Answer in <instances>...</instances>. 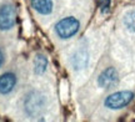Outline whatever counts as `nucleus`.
I'll use <instances>...</instances> for the list:
<instances>
[{
  "label": "nucleus",
  "mask_w": 135,
  "mask_h": 122,
  "mask_svg": "<svg viewBox=\"0 0 135 122\" xmlns=\"http://www.w3.org/2000/svg\"><path fill=\"white\" fill-rule=\"evenodd\" d=\"M79 28H80L79 20L73 16H68L61 19L55 25V33L60 39H69L79 31Z\"/></svg>",
  "instance_id": "obj_1"
},
{
  "label": "nucleus",
  "mask_w": 135,
  "mask_h": 122,
  "mask_svg": "<svg viewBox=\"0 0 135 122\" xmlns=\"http://www.w3.org/2000/svg\"><path fill=\"white\" fill-rule=\"evenodd\" d=\"M110 3H111V0H100V10L103 14H105V13L109 11Z\"/></svg>",
  "instance_id": "obj_10"
},
{
  "label": "nucleus",
  "mask_w": 135,
  "mask_h": 122,
  "mask_svg": "<svg viewBox=\"0 0 135 122\" xmlns=\"http://www.w3.org/2000/svg\"><path fill=\"white\" fill-rule=\"evenodd\" d=\"M134 93L131 91H119V92L111 93L105 98V106L111 110H120L128 106L133 101Z\"/></svg>",
  "instance_id": "obj_2"
},
{
  "label": "nucleus",
  "mask_w": 135,
  "mask_h": 122,
  "mask_svg": "<svg viewBox=\"0 0 135 122\" xmlns=\"http://www.w3.org/2000/svg\"><path fill=\"white\" fill-rule=\"evenodd\" d=\"M3 61H4V55H3L1 50H0V66L3 65Z\"/></svg>",
  "instance_id": "obj_11"
},
{
  "label": "nucleus",
  "mask_w": 135,
  "mask_h": 122,
  "mask_svg": "<svg viewBox=\"0 0 135 122\" xmlns=\"http://www.w3.org/2000/svg\"><path fill=\"white\" fill-rule=\"evenodd\" d=\"M124 25L128 30L135 33V10H130L124 15Z\"/></svg>",
  "instance_id": "obj_9"
},
{
  "label": "nucleus",
  "mask_w": 135,
  "mask_h": 122,
  "mask_svg": "<svg viewBox=\"0 0 135 122\" xmlns=\"http://www.w3.org/2000/svg\"><path fill=\"white\" fill-rule=\"evenodd\" d=\"M118 80H119L118 71H116L114 67H108L99 75L98 83H99L100 87L109 88V87H111V86H114V85L118 82Z\"/></svg>",
  "instance_id": "obj_4"
},
{
  "label": "nucleus",
  "mask_w": 135,
  "mask_h": 122,
  "mask_svg": "<svg viewBox=\"0 0 135 122\" xmlns=\"http://www.w3.org/2000/svg\"><path fill=\"white\" fill-rule=\"evenodd\" d=\"M16 85V76L11 72H6L0 76V93L6 95L14 90Z\"/></svg>",
  "instance_id": "obj_5"
},
{
  "label": "nucleus",
  "mask_w": 135,
  "mask_h": 122,
  "mask_svg": "<svg viewBox=\"0 0 135 122\" xmlns=\"http://www.w3.org/2000/svg\"><path fill=\"white\" fill-rule=\"evenodd\" d=\"M34 65H35V73L41 75V73L45 72V70L48 67V60H46V57H45L44 55L38 54L35 56Z\"/></svg>",
  "instance_id": "obj_8"
},
{
  "label": "nucleus",
  "mask_w": 135,
  "mask_h": 122,
  "mask_svg": "<svg viewBox=\"0 0 135 122\" xmlns=\"http://www.w3.org/2000/svg\"><path fill=\"white\" fill-rule=\"evenodd\" d=\"M16 23V9L14 5L5 4L0 8V30H9Z\"/></svg>",
  "instance_id": "obj_3"
},
{
  "label": "nucleus",
  "mask_w": 135,
  "mask_h": 122,
  "mask_svg": "<svg viewBox=\"0 0 135 122\" xmlns=\"http://www.w3.org/2000/svg\"><path fill=\"white\" fill-rule=\"evenodd\" d=\"M31 5L41 15H48L53 10V0H31Z\"/></svg>",
  "instance_id": "obj_6"
},
{
  "label": "nucleus",
  "mask_w": 135,
  "mask_h": 122,
  "mask_svg": "<svg viewBox=\"0 0 135 122\" xmlns=\"http://www.w3.org/2000/svg\"><path fill=\"white\" fill-rule=\"evenodd\" d=\"M71 62H73V66L75 70H80V68H84L85 67V65L88 62V55L86 52H84V51H78L74 54L71 59Z\"/></svg>",
  "instance_id": "obj_7"
}]
</instances>
